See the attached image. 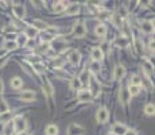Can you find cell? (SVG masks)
Here are the masks:
<instances>
[{
  "mask_svg": "<svg viewBox=\"0 0 155 135\" xmlns=\"http://www.w3.org/2000/svg\"><path fill=\"white\" fill-rule=\"evenodd\" d=\"M85 132V128L80 124H70L67 130V135H82Z\"/></svg>",
  "mask_w": 155,
  "mask_h": 135,
  "instance_id": "6da1fadb",
  "label": "cell"
},
{
  "mask_svg": "<svg viewBox=\"0 0 155 135\" xmlns=\"http://www.w3.org/2000/svg\"><path fill=\"white\" fill-rule=\"evenodd\" d=\"M14 128L18 132H24V130H26V120L22 116L16 117V120L14 122Z\"/></svg>",
  "mask_w": 155,
  "mask_h": 135,
  "instance_id": "7a4b0ae2",
  "label": "cell"
},
{
  "mask_svg": "<svg viewBox=\"0 0 155 135\" xmlns=\"http://www.w3.org/2000/svg\"><path fill=\"white\" fill-rule=\"evenodd\" d=\"M97 122L99 123H104V122L108 120V117H109V112L107 111L105 108H101L99 109V112H97Z\"/></svg>",
  "mask_w": 155,
  "mask_h": 135,
  "instance_id": "3957f363",
  "label": "cell"
},
{
  "mask_svg": "<svg viewBox=\"0 0 155 135\" xmlns=\"http://www.w3.org/2000/svg\"><path fill=\"white\" fill-rule=\"evenodd\" d=\"M78 101H81V103H85V101H91V99H92V93H91V91H81L78 93Z\"/></svg>",
  "mask_w": 155,
  "mask_h": 135,
  "instance_id": "277c9868",
  "label": "cell"
},
{
  "mask_svg": "<svg viewBox=\"0 0 155 135\" xmlns=\"http://www.w3.org/2000/svg\"><path fill=\"white\" fill-rule=\"evenodd\" d=\"M85 34H86V29H85L84 24H77V26L74 27V35H76L77 38H82Z\"/></svg>",
  "mask_w": 155,
  "mask_h": 135,
  "instance_id": "5b68a950",
  "label": "cell"
},
{
  "mask_svg": "<svg viewBox=\"0 0 155 135\" xmlns=\"http://www.w3.org/2000/svg\"><path fill=\"white\" fill-rule=\"evenodd\" d=\"M124 74H126V69H124V66H121V65H119V66L115 68V74L113 77L116 80L121 79V77H124Z\"/></svg>",
  "mask_w": 155,
  "mask_h": 135,
  "instance_id": "8992f818",
  "label": "cell"
},
{
  "mask_svg": "<svg viewBox=\"0 0 155 135\" xmlns=\"http://www.w3.org/2000/svg\"><path fill=\"white\" fill-rule=\"evenodd\" d=\"M92 58H93L94 62H99L100 59H102V51L100 50V47H96L92 51Z\"/></svg>",
  "mask_w": 155,
  "mask_h": 135,
  "instance_id": "52a82bcc",
  "label": "cell"
},
{
  "mask_svg": "<svg viewBox=\"0 0 155 135\" xmlns=\"http://www.w3.org/2000/svg\"><path fill=\"white\" fill-rule=\"evenodd\" d=\"M20 99L24 100V101H32V100L35 99V95H34V92H31V91H26V92L22 93Z\"/></svg>",
  "mask_w": 155,
  "mask_h": 135,
  "instance_id": "ba28073f",
  "label": "cell"
},
{
  "mask_svg": "<svg viewBox=\"0 0 155 135\" xmlns=\"http://www.w3.org/2000/svg\"><path fill=\"white\" fill-rule=\"evenodd\" d=\"M80 11V6L78 4H70V6H67L66 8V14L67 15H74Z\"/></svg>",
  "mask_w": 155,
  "mask_h": 135,
  "instance_id": "9c48e42d",
  "label": "cell"
},
{
  "mask_svg": "<svg viewBox=\"0 0 155 135\" xmlns=\"http://www.w3.org/2000/svg\"><path fill=\"white\" fill-rule=\"evenodd\" d=\"M140 29L143 30L144 32H152L154 31V27H152V22H143L142 23V26H140Z\"/></svg>",
  "mask_w": 155,
  "mask_h": 135,
  "instance_id": "30bf717a",
  "label": "cell"
},
{
  "mask_svg": "<svg viewBox=\"0 0 155 135\" xmlns=\"http://www.w3.org/2000/svg\"><path fill=\"white\" fill-rule=\"evenodd\" d=\"M127 131V128L124 126H119V124H115L113 126V134L115 135H124Z\"/></svg>",
  "mask_w": 155,
  "mask_h": 135,
  "instance_id": "8fae6325",
  "label": "cell"
},
{
  "mask_svg": "<svg viewBox=\"0 0 155 135\" xmlns=\"http://www.w3.org/2000/svg\"><path fill=\"white\" fill-rule=\"evenodd\" d=\"M94 32H96V35H99V37H104L107 34V27L104 26V24H99V26L96 27V30H94Z\"/></svg>",
  "mask_w": 155,
  "mask_h": 135,
  "instance_id": "7c38bea8",
  "label": "cell"
},
{
  "mask_svg": "<svg viewBox=\"0 0 155 135\" xmlns=\"http://www.w3.org/2000/svg\"><path fill=\"white\" fill-rule=\"evenodd\" d=\"M12 11L15 12V15H16L18 18H23V16H24V8H23V6H15L14 8H12Z\"/></svg>",
  "mask_w": 155,
  "mask_h": 135,
  "instance_id": "4fadbf2b",
  "label": "cell"
},
{
  "mask_svg": "<svg viewBox=\"0 0 155 135\" xmlns=\"http://www.w3.org/2000/svg\"><path fill=\"white\" fill-rule=\"evenodd\" d=\"M22 85H23V81H22L19 77H15V79L11 80V87H12V88L18 89V88H20Z\"/></svg>",
  "mask_w": 155,
  "mask_h": 135,
  "instance_id": "5bb4252c",
  "label": "cell"
},
{
  "mask_svg": "<svg viewBox=\"0 0 155 135\" xmlns=\"http://www.w3.org/2000/svg\"><path fill=\"white\" fill-rule=\"evenodd\" d=\"M129 97L131 96H129L128 91H124V89L123 91H120V99H121V101H123L124 104H127L129 101Z\"/></svg>",
  "mask_w": 155,
  "mask_h": 135,
  "instance_id": "9a60e30c",
  "label": "cell"
},
{
  "mask_svg": "<svg viewBox=\"0 0 155 135\" xmlns=\"http://www.w3.org/2000/svg\"><path fill=\"white\" fill-rule=\"evenodd\" d=\"M66 7H67V3L66 1H61V3H57L56 6H54V11L56 12H61V11H64V10H66Z\"/></svg>",
  "mask_w": 155,
  "mask_h": 135,
  "instance_id": "2e32d148",
  "label": "cell"
},
{
  "mask_svg": "<svg viewBox=\"0 0 155 135\" xmlns=\"http://www.w3.org/2000/svg\"><path fill=\"white\" fill-rule=\"evenodd\" d=\"M57 134H58V128H57V126H53V124L47 126L46 135H57Z\"/></svg>",
  "mask_w": 155,
  "mask_h": 135,
  "instance_id": "e0dca14e",
  "label": "cell"
},
{
  "mask_svg": "<svg viewBox=\"0 0 155 135\" xmlns=\"http://www.w3.org/2000/svg\"><path fill=\"white\" fill-rule=\"evenodd\" d=\"M8 104L4 101V100L0 99V115H3V114H7L8 112Z\"/></svg>",
  "mask_w": 155,
  "mask_h": 135,
  "instance_id": "ac0fdd59",
  "label": "cell"
},
{
  "mask_svg": "<svg viewBox=\"0 0 155 135\" xmlns=\"http://www.w3.org/2000/svg\"><path fill=\"white\" fill-rule=\"evenodd\" d=\"M32 24H34L35 29H41V30H46L47 27H49L46 23H45V22H42V21H34V22H32Z\"/></svg>",
  "mask_w": 155,
  "mask_h": 135,
  "instance_id": "d6986e66",
  "label": "cell"
},
{
  "mask_svg": "<svg viewBox=\"0 0 155 135\" xmlns=\"http://www.w3.org/2000/svg\"><path fill=\"white\" fill-rule=\"evenodd\" d=\"M139 92H140V87H137V85H129V89H128L129 96H135V95H137Z\"/></svg>",
  "mask_w": 155,
  "mask_h": 135,
  "instance_id": "ffe728a7",
  "label": "cell"
},
{
  "mask_svg": "<svg viewBox=\"0 0 155 135\" xmlns=\"http://www.w3.org/2000/svg\"><path fill=\"white\" fill-rule=\"evenodd\" d=\"M43 91L46 92L47 95H53V87L50 84L47 80H45V84H43Z\"/></svg>",
  "mask_w": 155,
  "mask_h": 135,
  "instance_id": "44dd1931",
  "label": "cell"
},
{
  "mask_svg": "<svg viewBox=\"0 0 155 135\" xmlns=\"http://www.w3.org/2000/svg\"><path fill=\"white\" fill-rule=\"evenodd\" d=\"M80 58H81V56H80V53L78 51H73L72 53V56H70V61H72V64H78L80 62Z\"/></svg>",
  "mask_w": 155,
  "mask_h": 135,
  "instance_id": "7402d4cb",
  "label": "cell"
},
{
  "mask_svg": "<svg viewBox=\"0 0 155 135\" xmlns=\"http://www.w3.org/2000/svg\"><path fill=\"white\" fill-rule=\"evenodd\" d=\"M26 34L30 37V38H34V37H35L37 34H38V30H37L35 27H27Z\"/></svg>",
  "mask_w": 155,
  "mask_h": 135,
  "instance_id": "603a6c76",
  "label": "cell"
},
{
  "mask_svg": "<svg viewBox=\"0 0 155 135\" xmlns=\"http://www.w3.org/2000/svg\"><path fill=\"white\" fill-rule=\"evenodd\" d=\"M12 130H14V122H8V123L4 126V134H6V135H11Z\"/></svg>",
  "mask_w": 155,
  "mask_h": 135,
  "instance_id": "cb8c5ba5",
  "label": "cell"
},
{
  "mask_svg": "<svg viewBox=\"0 0 155 135\" xmlns=\"http://www.w3.org/2000/svg\"><path fill=\"white\" fill-rule=\"evenodd\" d=\"M16 47H18V43L15 41H8L4 45V49L6 50H14V49H16Z\"/></svg>",
  "mask_w": 155,
  "mask_h": 135,
  "instance_id": "d4e9b609",
  "label": "cell"
},
{
  "mask_svg": "<svg viewBox=\"0 0 155 135\" xmlns=\"http://www.w3.org/2000/svg\"><path fill=\"white\" fill-rule=\"evenodd\" d=\"M78 80L81 81V84H84V82H88V80H89V72L88 70H84L81 73V76L78 77Z\"/></svg>",
  "mask_w": 155,
  "mask_h": 135,
  "instance_id": "484cf974",
  "label": "cell"
},
{
  "mask_svg": "<svg viewBox=\"0 0 155 135\" xmlns=\"http://www.w3.org/2000/svg\"><path fill=\"white\" fill-rule=\"evenodd\" d=\"M70 87L73 89H80L82 87V84H81V81H80L78 79H73L72 80V82H70Z\"/></svg>",
  "mask_w": 155,
  "mask_h": 135,
  "instance_id": "4316f807",
  "label": "cell"
},
{
  "mask_svg": "<svg viewBox=\"0 0 155 135\" xmlns=\"http://www.w3.org/2000/svg\"><path fill=\"white\" fill-rule=\"evenodd\" d=\"M34 69H35L37 72H39V73H43V72L46 70V68H45V65L39 64V62H35V64H34Z\"/></svg>",
  "mask_w": 155,
  "mask_h": 135,
  "instance_id": "83f0119b",
  "label": "cell"
},
{
  "mask_svg": "<svg viewBox=\"0 0 155 135\" xmlns=\"http://www.w3.org/2000/svg\"><path fill=\"white\" fill-rule=\"evenodd\" d=\"M154 111H155V108H154V106H152V104H147L146 108H144V112H146L147 115H150V116H151V115H154Z\"/></svg>",
  "mask_w": 155,
  "mask_h": 135,
  "instance_id": "f1b7e54d",
  "label": "cell"
},
{
  "mask_svg": "<svg viewBox=\"0 0 155 135\" xmlns=\"http://www.w3.org/2000/svg\"><path fill=\"white\" fill-rule=\"evenodd\" d=\"M143 68H144V69H146V72H147V73H151V72L154 70V68H152V65L150 64L148 61H144V62H143Z\"/></svg>",
  "mask_w": 155,
  "mask_h": 135,
  "instance_id": "f546056e",
  "label": "cell"
},
{
  "mask_svg": "<svg viewBox=\"0 0 155 135\" xmlns=\"http://www.w3.org/2000/svg\"><path fill=\"white\" fill-rule=\"evenodd\" d=\"M112 21H113L115 26L120 27V24H121V18H120V15H113V16H112Z\"/></svg>",
  "mask_w": 155,
  "mask_h": 135,
  "instance_id": "4dcf8cb0",
  "label": "cell"
},
{
  "mask_svg": "<svg viewBox=\"0 0 155 135\" xmlns=\"http://www.w3.org/2000/svg\"><path fill=\"white\" fill-rule=\"evenodd\" d=\"M132 85L140 87V77H139V76H134V84H132Z\"/></svg>",
  "mask_w": 155,
  "mask_h": 135,
  "instance_id": "1f68e13d",
  "label": "cell"
},
{
  "mask_svg": "<svg viewBox=\"0 0 155 135\" xmlns=\"http://www.w3.org/2000/svg\"><path fill=\"white\" fill-rule=\"evenodd\" d=\"M91 70H93V72H97V70H99V62H94V61H93V64L91 65Z\"/></svg>",
  "mask_w": 155,
  "mask_h": 135,
  "instance_id": "d6a6232c",
  "label": "cell"
},
{
  "mask_svg": "<svg viewBox=\"0 0 155 135\" xmlns=\"http://www.w3.org/2000/svg\"><path fill=\"white\" fill-rule=\"evenodd\" d=\"M116 43L119 45V46H121V47H126L127 45H128V42H127V41H120V39H117Z\"/></svg>",
  "mask_w": 155,
  "mask_h": 135,
  "instance_id": "836d02e7",
  "label": "cell"
},
{
  "mask_svg": "<svg viewBox=\"0 0 155 135\" xmlns=\"http://www.w3.org/2000/svg\"><path fill=\"white\" fill-rule=\"evenodd\" d=\"M136 49H137V51H139V53L142 51V45H140V42H139V41H136Z\"/></svg>",
  "mask_w": 155,
  "mask_h": 135,
  "instance_id": "e575fe53",
  "label": "cell"
},
{
  "mask_svg": "<svg viewBox=\"0 0 155 135\" xmlns=\"http://www.w3.org/2000/svg\"><path fill=\"white\" fill-rule=\"evenodd\" d=\"M7 38H8V39H15V38H16V34H8Z\"/></svg>",
  "mask_w": 155,
  "mask_h": 135,
  "instance_id": "d590c367",
  "label": "cell"
},
{
  "mask_svg": "<svg viewBox=\"0 0 155 135\" xmlns=\"http://www.w3.org/2000/svg\"><path fill=\"white\" fill-rule=\"evenodd\" d=\"M124 135H136V134H135V131H128V130H127Z\"/></svg>",
  "mask_w": 155,
  "mask_h": 135,
  "instance_id": "8d00e7d4",
  "label": "cell"
},
{
  "mask_svg": "<svg viewBox=\"0 0 155 135\" xmlns=\"http://www.w3.org/2000/svg\"><path fill=\"white\" fill-rule=\"evenodd\" d=\"M3 93V82H1V80H0V95Z\"/></svg>",
  "mask_w": 155,
  "mask_h": 135,
  "instance_id": "74e56055",
  "label": "cell"
},
{
  "mask_svg": "<svg viewBox=\"0 0 155 135\" xmlns=\"http://www.w3.org/2000/svg\"><path fill=\"white\" fill-rule=\"evenodd\" d=\"M19 135H29V134H26V132H19Z\"/></svg>",
  "mask_w": 155,
  "mask_h": 135,
  "instance_id": "f35d334b",
  "label": "cell"
},
{
  "mask_svg": "<svg viewBox=\"0 0 155 135\" xmlns=\"http://www.w3.org/2000/svg\"><path fill=\"white\" fill-rule=\"evenodd\" d=\"M111 135H115V134H111Z\"/></svg>",
  "mask_w": 155,
  "mask_h": 135,
  "instance_id": "ab89813d",
  "label": "cell"
}]
</instances>
